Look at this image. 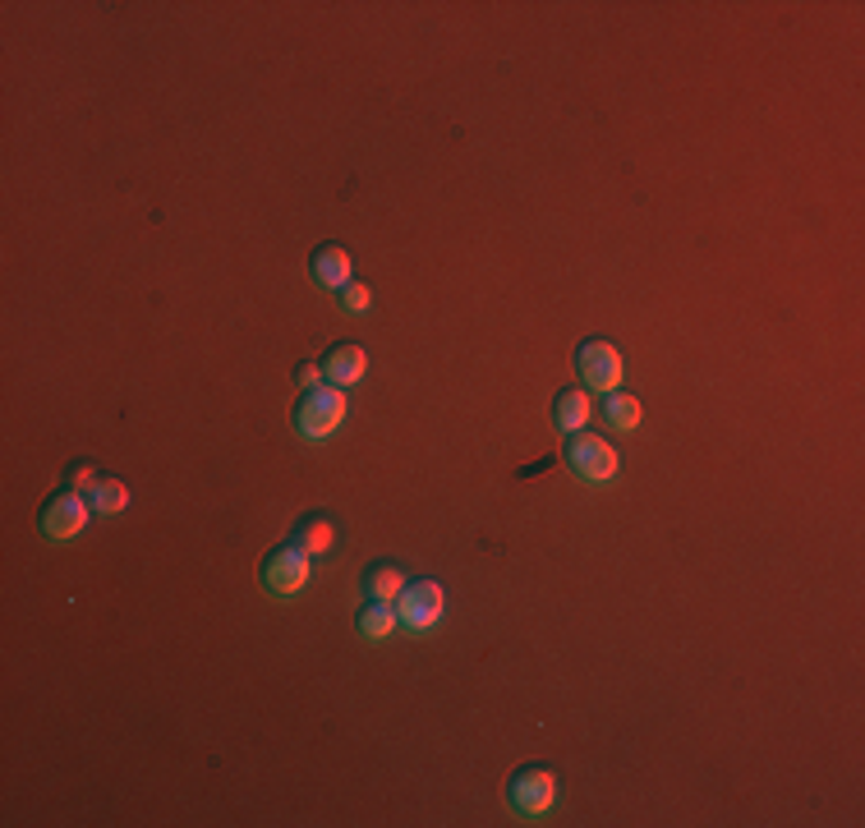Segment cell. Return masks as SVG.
Returning a JSON list of instances; mask_svg holds the SVG:
<instances>
[{
  "label": "cell",
  "instance_id": "cell-1",
  "mask_svg": "<svg viewBox=\"0 0 865 828\" xmlns=\"http://www.w3.org/2000/svg\"><path fill=\"white\" fill-rule=\"evenodd\" d=\"M341 419H345V392L341 387H322V382L304 392L300 406H295V429L304 437H314V442L332 437L341 429Z\"/></svg>",
  "mask_w": 865,
  "mask_h": 828
},
{
  "label": "cell",
  "instance_id": "cell-2",
  "mask_svg": "<svg viewBox=\"0 0 865 828\" xmlns=\"http://www.w3.org/2000/svg\"><path fill=\"white\" fill-rule=\"evenodd\" d=\"M575 373H581V382L589 392H618V382H622L618 345L603 341V336L581 341V351H575Z\"/></svg>",
  "mask_w": 865,
  "mask_h": 828
},
{
  "label": "cell",
  "instance_id": "cell-3",
  "mask_svg": "<svg viewBox=\"0 0 865 828\" xmlns=\"http://www.w3.org/2000/svg\"><path fill=\"white\" fill-rule=\"evenodd\" d=\"M507 797H511V805L521 815H544L548 805L557 801V774H552V768H544V764L516 768L511 782H507Z\"/></svg>",
  "mask_w": 865,
  "mask_h": 828
},
{
  "label": "cell",
  "instance_id": "cell-4",
  "mask_svg": "<svg viewBox=\"0 0 865 828\" xmlns=\"http://www.w3.org/2000/svg\"><path fill=\"white\" fill-rule=\"evenodd\" d=\"M309 552H300L295 544H281L263 557V589L267 594H281V599H291V594L304 589L309 581V562H304Z\"/></svg>",
  "mask_w": 865,
  "mask_h": 828
},
{
  "label": "cell",
  "instance_id": "cell-5",
  "mask_svg": "<svg viewBox=\"0 0 865 828\" xmlns=\"http://www.w3.org/2000/svg\"><path fill=\"white\" fill-rule=\"evenodd\" d=\"M567 466L581 474V479H594V484H603V479L618 474V451H612L603 437H594V433H571V442H567Z\"/></svg>",
  "mask_w": 865,
  "mask_h": 828
},
{
  "label": "cell",
  "instance_id": "cell-6",
  "mask_svg": "<svg viewBox=\"0 0 865 828\" xmlns=\"http://www.w3.org/2000/svg\"><path fill=\"white\" fill-rule=\"evenodd\" d=\"M442 617V585L437 581H410L396 594V622L410 630H429Z\"/></svg>",
  "mask_w": 865,
  "mask_h": 828
},
{
  "label": "cell",
  "instance_id": "cell-7",
  "mask_svg": "<svg viewBox=\"0 0 865 828\" xmlns=\"http://www.w3.org/2000/svg\"><path fill=\"white\" fill-rule=\"evenodd\" d=\"M37 525H42L47 538H74L88 525V502L79 493H69V488L51 493L42 502V511H37Z\"/></svg>",
  "mask_w": 865,
  "mask_h": 828
},
{
  "label": "cell",
  "instance_id": "cell-8",
  "mask_svg": "<svg viewBox=\"0 0 865 828\" xmlns=\"http://www.w3.org/2000/svg\"><path fill=\"white\" fill-rule=\"evenodd\" d=\"M364 373H369V355L351 341H341L322 355V378H332V387H351V382H359Z\"/></svg>",
  "mask_w": 865,
  "mask_h": 828
},
{
  "label": "cell",
  "instance_id": "cell-9",
  "mask_svg": "<svg viewBox=\"0 0 865 828\" xmlns=\"http://www.w3.org/2000/svg\"><path fill=\"white\" fill-rule=\"evenodd\" d=\"M589 396H585V387H562L552 396V423L562 433H585V423H589Z\"/></svg>",
  "mask_w": 865,
  "mask_h": 828
},
{
  "label": "cell",
  "instance_id": "cell-10",
  "mask_svg": "<svg viewBox=\"0 0 865 828\" xmlns=\"http://www.w3.org/2000/svg\"><path fill=\"white\" fill-rule=\"evenodd\" d=\"M291 544L300 548V552H309V557H318V552H332L336 548V525H332V515H304L300 525H295V538Z\"/></svg>",
  "mask_w": 865,
  "mask_h": 828
},
{
  "label": "cell",
  "instance_id": "cell-11",
  "mask_svg": "<svg viewBox=\"0 0 865 828\" xmlns=\"http://www.w3.org/2000/svg\"><path fill=\"white\" fill-rule=\"evenodd\" d=\"M309 267H314V281H318V285H351V254H345L341 244L314 249Z\"/></svg>",
  "mask_w": 865,
  "mask_h": 828
},
{
  "label": "cell",
  "instance_id": "cell-12",
  "mask_svg": "<svg viewBox=\"0 0 865 828\" xmlns=\"http://www.w3.org/2000/svg\"><path fill=\"white\" fill-rule=\"evenodd\" d=\"M355 626H359V635H369V640H387L392 626H396V608L369 599V603L355 612Z\"/></svg>",
  "mask_w": 865,
  "mask_h": 828
},
{
  "label": "cell",
  "instance_id": "cell-13",
  "mask_svg": "<svg viewBox=\"0 0 865 828\" xmlns=\"http://www.w3.org/2000/svg\"><path fill=\"white\" fill-rule=\"evenodd\" d=\"M364 589H369V599H378V603H392L400 589H406V575H400L392 562H378V566H369L364 571Z\"/></svg>",
  "mask_w": 865,
  "mask_h": 828
},
{
  "label": "cell",
  "instance_id": "cell-14",
  "mask_svg": "<svg viewBox=\"0 0 865 828\" xmlns=\"http://www.w3.org/2000/svg\"><path fill=\"white\" fill-rule=\"evenodd\" d=\"M603 419L612 423V429L631 433L640 423V400L626 396V392H603Z\"/></svg>",
  "mask_w": 865,
  "mask_h": 828
},
{
  "label": "cell",
  "instance_id": "cell-15",
  "mask_svg": "<svg viewBox=\"0 0 865 828\" xmlns=\"http://www.w3.org/2000/svg\"><path fill=\"white\" fill-rule=\"evenodd\" d=\"M88 493H92V511H102V515H115V511L129 507V488L120 484V479H111V474H102Z\"/></svg>",
  "mask_w": 865,
  "mask_h": 828
},
{
  "label": "cell",
  "instance_id": "cell-16",
  "mask_svg": "<svg viewBox=\"0 0 865 828\" xmlns=\"http://www.w3.org/2000/svg\"><path fill=\"white\" fill-rule=\"evenodd\" d=\"M98 470H92L88 466V460H74V466H65V488L69 493H84V488H92V484H98Z\"/></svg>",
  "mask_w": 865,
  "mask_h": 828
},
{
  "label": "cell",
  "instance_id": "cell-17",
  "mask_svg": "<svg viewBox=\"0 0 865 828\" xmlns=\"http://www.w3.org/2000/svg\"><path fill=\"white\" fill-rule=\"evenodd\" d=\"M341 304H345V314H364L369 309V285H345Z\"/></svg>",
  "mask_w": 865,
  "mask_h": 828
},
{
  "label": "cell",
  "instance_id": "cell-18",
  "mask_svg": "<svg viewBox=\"0 0 865 828\" xmlns=\"http://www.w3.org/2000/svg\"><path fill=\"white\" fill-rule=\"evenodd\" d=\"M318 378H322V369H318L314 359H304L300 369H295V382H304V387H318Z\"/></svg>",
  "mask_w": 865,
  "mask_h": 828
}]
</instances>
